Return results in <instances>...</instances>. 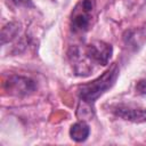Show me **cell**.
<instances>
[{
  "instance_id": "cell-1",
  "label": "cell",
  "mask_w": 146,
  "mask_h": 146,
  "mask_svg": "<svg viewBox=\"0 0 146 146\" xmlns=\"http://www.w3.org/2000/svg\"><path fill=\"white\" fill-rule=\"evenodd\" d=\"M117 75H119V67L117 64L114 63L111 65L108 70H106L100 76H98L94 81L79 86L78 88L79 98L89 105L94 104L106 90H108L115 83Z\"/></svg>"
},
{
  "instance_id": "cell-2",
  "label": "cell",
  "mask_w": 146,
  "mask_h": 146,
  "mask_svg": "<svg viewBox=\"0 0 146 146\" xmlns=\"http://www.w3.org/2000/svg\"><path fill=\"white\" fill-rule=\"evenodd\" d=\"M96 8L95 0H80L71 14V30L74 33H84L91 26Z\"/></svg>"
},
{
  "instance_id": "cell-3",
  "label": "cell",
  "mask_w": 146,
  "mask_h": 146,
  "mask_svg": "<svg viewBox=\"0 0 146 146\" xmlns=\"http://www.w3.org/2000/svg\"><path fill=\"white\" fill-rule=\"evenodd\" d=\"M82 52L84 55L83 58L86 60H88L91 65L97 64V65L105 66L110 62L113 49H112L111 44H108L104 41L96 40V41H92L89 44H87L82 49Z\"/></svg>"
},
{
  "instance_id": "cell-4",
  "label": "cell",
  "mask_w": 146,
  "mask_h": 146,
  "mask_svg": "<svg viewBox=\"0 0 146 146\" xmlns=\"http://www.w3.org/2000/svg\"><path fill=\"white\" fill-rule=\"evenodd\" d=\"M3 88L10 95L25 96V95L33 92L35 90L36 86H35L34 81L29 78L19 76V75H11L3 83Z\"/></svg>"
},
{
  "instance_id": "cell-5",
  "label": "cell",
  "mask_w": 146,
  "mask_h": 146,
  "mask_svg": "<svg viewBox=\"0 0 146 146\" xmlns=\"http://www.w3.org/2000/svg\"><path fill=\"white\" fill-rule=\"evenodd\" d=\"M113 112L124 119L132 122H144L146 121V110L145 108H135L125 105H116L113 108Z\"/></svg>"
},
{
  "instance_id": "cell-6",
  "label": "cell",
  "mask_w": 146,
  "mask_h": 146,
  "mask_svg": "<svg viewBox=\"0 0 146 146\" xmlns=\"http://www.w3.org/2000/svg\"><path fill=\"white\" fill-rule=\"evenodd\" d=\"M90 133V128L84 121L74 123L70 129V136L74 141L81 143L84 141Z\"/></svg>"
},
{
  "instance_id": "cell-7",
  "label": "cell",
  "mask_w": 146,
  "mask_h": 146,
  "mask_svg": "<svg viewBox=\"0 0 146 146\" xmlns=\"http://www.w3.org/2000/svg\"><path fill=\"white\" fill-rule=\"evenodd\" d=\"M19 31V25L17 23H9L7 24L3 29H2V32H1V42L2 44L7 41H10L13 38H15L17 35Z\"/></svg>"
},
{
  "instance_id": "cell-8",
  "label": "cell",
  "mask_w": 146,
  "mask_h": 146,
  "mask_svg": "<svg viewBox=\"0 0 146 146\" xmlns=\"http://www.w3.org/2000/svg\"><path fill=\"white\" fill-rule=\"evenodd\" d=\"M136 89L139 94H146V79L144 80H140L137 86H136Z\"/></svg>"
},
{
  "instance_id": "cell-9",
  "label": "cell",
  "mask_w": 146,
  "mask_h": 146,
  "mask_svg": "<svg viewBox=\"0 0 146 146\" xmlns=\"http://www.w3.org/2000/svg\"><path fill=\"white\" fill-rule=\"evenodd\" d=\"M8 1L13 2L16 6H24V7H30V6L32 7L33 6L31 0H8Z\"/></svg>"
}]
</instances>
